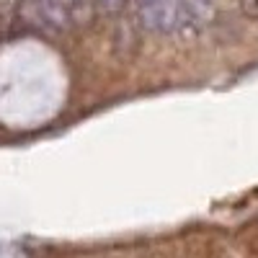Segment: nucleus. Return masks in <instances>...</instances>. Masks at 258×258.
Masks as SVG:
<instances>
[{
	"label": "nucleus",
	"mask_w": 258,
	"mask_h": 258,
	"mask_svg": "<svg viewBox=\"0 0 258 258\" xmlns=\"http://www.w3.org/2000/svg\"><path fill=\"white\" fill-rule=\"evenodd\" d=\"M62 3H64V8H68V11L73 13L75 24H83V21L88 18V13H91L88 0H62Z\"/></svg>",
	"instance_id": "obj_4"
},
{
	"label": "nucleus",
	"mask_w": 258,
	"mask_h": 258,
	"mask_svg": "<svg viewBox=\"0 0 258 258\" xmlns=\"http://www.w3.org/2000/svg\"><path fill=\"white\" fill-rule=\"evenodd\" d=\"M214 16V0H181V21L178 29L199 31Z\"/></svg>",
	"instance_id": "obj_3"
},
{
	"label": "nucleus",
	"mask_w": 258,
	"mask_h": 258,
	"mask_svg": "<svg viewBox=\"0 0 258 258\" xmlns=\"http://www.w3.org/2000/svg\"><path fill=\"white\" fill-rule=\"evenodd\" d=\"M8 24H11V13H8V8H0V39H3Z\"/></svg>",
	"instance_id": "obj_7"
},
{
	"label": "nucleus",
	"mask_w": 258,
	"mask_h": 258,
	"mask_svg": "<svg viewBox=\"0 0 258 258\" xmlns=\"http://www.w3.org/2000/svg\"><path fill=\"white\" fill-rule=\"evenodd\" d=\"M135 13L145 31L170 34L178 31L181 0H135Z\"/></svg>",
	"instance_id": "obj_1"
},
{
	"label": "nucleus",
	"mask_w": 258,
	"mask_h": 258,
	"mask_svg": "<svg viewBox=\"0 0 258 258\" xmlns=\"http://www.w3.org/2000/svg\"><path fill=\"white\" fill-rule=\"evenodd\" d=\"M140 34H142V24L137 13L135 16H124L116 26V34H114V49L121 59H129L135 57V52L140 49Z\"/></svg>",
	"instance_id": "obj_2"
},
{
	"label": "nucleus",
	"mask_w": 258,
	"mask_h": 258,
	"mask_svg": "<svg viewBox=\"0 0 258 258\" xmlns=\"http://www.w3.org/2000/svg\"><path fill=\"white\" fill-rule=\"evenodd\" d=\"M126 3L129 0H96V8L103 16H116V13H121L126 8Z\"/></svg>",
	"instance_id": "obj_5"
},
{
	"label": "nucleus",
	"mask_w": 258,
	"mask_h": 258,
	"mask_svg": "<svg viewBox=\"0 0 258 258\" xmlns=\"http://www.w3.org/2000/svg\"><path fill=\"white\" fill-rule=\"evenodd\" d=\"M240 11L245 18H258V0H240Z\"/></svg>",
	"instance_id": "obj_6"
}]
</instances>
